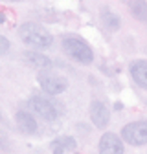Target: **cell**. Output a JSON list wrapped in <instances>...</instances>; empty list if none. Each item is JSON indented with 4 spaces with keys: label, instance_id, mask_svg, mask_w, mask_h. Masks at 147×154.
<instances>
[{
    "label": "cell",
    "instance_id": "6da1fadb",
    "mask_svg": "<svg viewBox=\"0 0 147 154\" xmlns=\"http://www.w3.org/2000/svg\"><path fill=\"white\" fill-rule=\"evenodd\" d=\"M18 37L20 41L31 48H39V50H46L52 46L53 42V37L52 33L41 26V24H35V22H26L18 28Z\"/></svg>",
    "mask_w": 147,
    "mask_h": 154
},
{
    "label": "cell",
    "instance_id": "7a4b0ae2",
    "mask_svg": "<svg viewBox=\"0 0 147 154\" xmlns=\"http://www.w3.org/2000/svg\"><path fill=\"white\" fill-rule=\"evenodd\" d=\"M63 50L68 57H72L74 61H77L85 66L92 64L94 61V53H92V48L83 41L79 35H66L63 38Z\"/></svg>",
    "mask_w": 147,
    "mask_h": 154
},
{
    "label": "cell",
    "instance_id": "3957f363",
    "mask_svg": "<svg viewBox=\"0 0 147 154\" xmlns=\"http://www.w3.org/2000/svg\"><path fill=\"white\" fill-rule=\"evenodd\" d=\"M37 81H39V86L48 94V95H59L66 90L68 83L64 77H61L59 73L52 72L50 68H44L37 73Z\"/></svg>",
    "mask_w": 147,
    "mask_h": 154
},
{
    "label": "cell",
    "instance_id": "277c9868",
    "mask_svg": "<svg viewBox=\"0 0 147 154\" xmlns=\"http://www.w3.org/2000/svg\"><path fill=\"white\" fill-rule=\"evenodd\" d=\"M121 138L123 141L136 147L147 145V121H133L125 125L121 130Z\"/></svg>",
    "mask_w": 147,
    "mask_h": 154
},
{
    "label": "cell",
    "instance_id": "5b68a950",
    "mask_svg": "<svg viewBox=\"0 0 147 154\" xmlns=\"http://www.w3.org/2000/svg\"><path fill=\"white\" fill-rule=\"evenodd\" d=\"M30 108L37 116H41L42 119H46V121H55L59 118V112H57V108H55V105L50 99H46V97L33 95V97L30 99Z\"/></svg>",
    "mask_w": 147,
    "mask_h": 154
},
{
    "label": "cell",
    "instance_id": "8992f818",
    "mask_svg": "<svg viewBox=\"0 0 147 154\" xmlns=\"http://www.w3.org/2000/svg\"><path fill=\"white\" fill-rule=\"evenodd\" d=\"M88 112H90V119L92 123L96 125V128H105L110 121V112L107 108V105L103 101H92L90 106H88Z\"/></svg>",
    "mask_w": 147,
    "mask_h": 154
},
{
    "label": "cell",
    "instance_id": "52a82bcc",
    "mask_svg": "<svg viewBox=\"0 0 147 154\" xmlns=\"http://www.w3.org/2000/svg\"><path fill=\"white\" fill-rule=\"evenodd\" d=\"M99 152H123V138H118L114 132H105L99 138Z\"/></svg>",
    "mask_w": 147,
    "mask_h": 154
},
{
    "label": "cell",
    "instance_id": "ba28073f",
    "mask_svg": "<svg viewBox=\"0 0 147 154\" xmlns=\"http://www.w3.org/2000/svg\"><path fill=\"white\" fill-rule=\"evenodd\" d=\"M131 75H133V81L147 90V59H138L131 63Z\"/></svg>",
    "mask_w": 147,
    "mask_h": 154
},
{
    "label": "cell",
    "instance_id": "9c48e42d",
    "mask_svg": "<svg viewBox=\"0 0 147 154\" xmlns=\"http://www.w3.org/2000/svg\"><path fill=\"white\" fill-rule=\"evenodd\" d=\"M15 121H17V127L20 128V132H24V134H35L37 132V121L30 112L18 110L15 114Z\"/></svg>",
    "mask_w": 147,
    "mask_h": 154
},
{
    "label": "cell",
    "instance_id": "30bf717a",
    "mask_svg": "<svg viewBox=\"0 0 147 154\" xmlns=\"http://www.w3.org/2000/svg\"><path fill=\"white\" fill-rule=\"evenodd\" d=\"M131 15L140 22H147V2L145 0H125Z\"/></svg>",
    "mask_w": 147,
    "mask_h": 154
},
{
    "label": "cell",
    "instance_id": "8fae6325",
    "mask_svg": "<svg viewBox=\"0 0 147 154\" xmlns=\"http://www.w3.org/2000/svg\"><path fill=\"white\" fill-rule=\"evenodd\" d=\"M99 17H101V24H103L108 31H116V29H120L121 20H120V17H118L112 9L103 8L101 13H99Z\"/></svg>",
    "mask_w": 147,
    "mask_h": 154
},
{
    "label": "cell",
    "instance_id": "7c38bea8",
    "mask_svg": "<svg viewBox=\"0 0 147 154\" xmlns=\"http://www.w3.org/2000/svg\"><path fill=\"white\" fill-rule=\"evenodd\" d=\"M52 150L53 152H70L76 150V140L72 136H59L52 141Z\"/></svg>",
    "mask_w": 147,
    "mask_h": 154
},
{
    "label": "cell",
    "instance_id": "4fadbf2b",
    "mask_svg": "<svg viewBox=\"0 0 147 154\" xmlns=\"http://www.w3.org/2000/svg\"><path fill=\"white\" fill-rule=\"evenodd\" d=\"M24 57H26V61H28L33 68H41V70H44V68H50V66H52V61L48 59L44 53L28 51V53H24Z\"/></svg>",
    "mask_w": 147,
    "mask_h": 154
},
{
    "label": "cell",
    "instance_id": "5bb4252c",
    "mask_svg": "<svg viewBox=\"0 0 147 154\" xmlns=\"http://www.w3.org/2000/svg\"><path fill=\"white\" fill-rule=\"evenodd\" d=\"M9 48H11V44H9V41L4 37V35H0V55H4V53H8L9 51Z\"/></svg>",
    "mask_w": 147,
    "mask_h": 154
},
{
    "label": "cell",
    "instance_id": "9a60e30c",
    "mask_svg": "<svg viewBox=\"0 0 147 154\" xmlns=\"http://www.w3.org/2000/svg\"><path fill=\"white\" fill-rule=\"evenodd\" d=\"M9 2H22V0H9Z\"/></svg>",
    "mask_w": 147,
    "mask_h": 154
},
{
    "label": "cell",
    "instance_id": "2e32d148",
    "mask_svg": "<svg viewBox=\"0 0 147 154\" xmlns=\"http://www.w3.org/2000/svg\"><path fill=\"white\" fill-rule=\"evenodd\" d=\"M0 119H2V116H0Z\"/></svg>",
    "mask_w": 147,
    "mask_h": 154
}]
</instances>
